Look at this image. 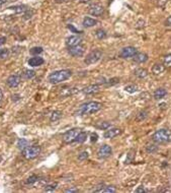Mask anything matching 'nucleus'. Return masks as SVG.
I'll return each mask as SVG.
<instances>
[{"label": "nucleus", "mask_w": 171, "mask_h": 193, "mask_svg": "<svg viewBox=\"0 0 171 193\" xmlns=\"http://www.w3.org/2000/svg\"><path fill=\"white\" fill-rule=\"evenodd\" d=\"M72 75V71L69 69H61L54 71L49 75L48 80L50 81V83L52 85H58V83L69 79Z\"/></svg>", "instance_id": "obj_1"}, {"label": "nucleus", "mask_w": 171, "mask_h": 193, "mask_svg": "<svg viewBox=\"0 0 171 193\" xmlns=\"http://www.w3.org/2000/svg\"><path fill=\"white\" fill-rule=\"evenodd\" d=\"M152 140L157 145H163L171 140V131L169 129H160L152 135Z\"/></svg>", "instance_id": "obj_2"}, {"label": "nucleus", "mask_w": 171, "mask_h": 193, "mask_svg": "<svg viewBox=\"0 0 171 193\" xmlns=\"http://www.w3.org/2000/svg\"><path fill=\"white\" fill-rule=\"evenodd\" d=\"M102 104L99 102H88L86 104L82 105L80 107V115H90V114L98 112L99 110H101Z\"/></svg>", "instance_id": "obj_3"}, {"label": "nucleus", "mask_w": 171, "mask_h": 193, "mask_svg": "<svg viewBox=\"0 0 171 193\" xmlns=\"http://www.w3.org/2000/svg\"><path fill=\"white\" fill-rule=\"evenodd\" d=\"M40 148L39 145H31L26 146V148L22 149V156L26 160H34L40 154Z\"/></svg>", "instance_id": "obj_4"}, {"label": "nucleus", "mask_w": 171, "mask_h": 193, "mask_svg": "<svg viewBox=\"0 0 171 193\" xmlns=\"http://www.w3.org/2000/svg\"><path fill=\"white\" fill-rule=\"evenodd\" d=\"M102 57V52L100 50H94L91 51L87 56L84 59V63L86 65H92L96 62H98Z\"/></svg>", "instance_id": "obj_5"}, {"label": "nucleus", "mask_w": 171, "mask_h": 193, "mask_svg": "<svg viewBox=\"0 0 171 193\" xmlns=\"http://www.w3.org/2000/svg\"><path fill=\"white\" fill-rule=\"evenodd\" d=\"M138 53L137 49L135 47H132V46H128V47H124L119 51L118 53V57L123 59H128V58H133L136 54Z\"/></svg>", "instance_id": "obj_6"}, {"label": "nucleus", "mask_w": 171, "mask_h": 193, "mask_svg": "<svg viewBox=\"0 0 171 193\" xmlns=\"http://www.w3.org/2000/svg\"><path fill=\"white\" fill-rule=\"evenodd\" d=\"M80 129L79 128H73L69 131H67L65 134L63 135V141L65 143H72L74 142L77 135L79 134Z\"/></svg>", "instance_id": "obj_7"}, {"label": "nucleus", "mask_w": 171, "mask_h": 193, "mask_svg": "<svg viewBox=\"0 0 171 193\" xmlns=\"http://www.w3.org/2000/svg\"><path fill=\"white\" fill-rule=\"evenodd\" d=\"M112 154V146L108 145H101L97 151V157L99 159H107L108 157H110Z\"/></svg>", "instance_id": "obj_8"}, {"label": "nucleus", "mask_w": 171, "mask_h": 193, "mask_svg": "<svg viewBox=\"0 0 171 193\" xmlns=\"http://www.w3.org/2000/svg\"><path fill=\"white\" fill-rule=\"evenodd\" d=\"M87 11L89 14L93 15V16H100L104 13V7L102 6L101 4L95 3V4H92L88 7Z\"/></svg>", "instance_id": "obj_9"}, {"label": "nucleus", "mask_w": 171, "mask_h": 193, "mask_svg": "<svg viewBox=\"0 0 171 193\" xmlns=\"http://www.w3.org/2000/svg\"><path fill=\"white\" fill-rule=\"evenodd\" d=\"M68 52H69L70 55H72L73 57H81L84 55V53H85V47L81 44H79L77 46H74V47H69Z\"/></svg>", "instance_id": "obj_10"}, {"label": "nucleus", "mask_w": 171, "mask_h": 193, "mask_svg": "<svg viewBox=\"0 0 171 193\" xmlns=\"http://www.w3.org/2000/svg\"><path fill=\"white\" fill-rule=\"evenodd\" d=\"M20 81H21V77L20 76V75L13 74V75H10V76L7 78L6 83H7V86H9V88L13 89V88H16V86H20Z\"/></svg>", "instance_id": "obj_11"}, {"label": "nucleus", "mask_w": 171, "mask_h": 193, "mask_svg": "<svg viewBox=\"0 0 171 193\" xmlns=\"http://www.w3.org/2000/svg\"><path fill=\"white\" fill-rule=\"evenodd\" d=\"M81 42H82V39H81V37L79 36H70L68 37L66 39V45L67 47H74V46H77L81 44Z\"/></svg>", "instance_id": "obj_12"}, {"label": "nucleus", "mask_w": 171, "mask_h": 193, "mask_svg": "<svg viewBox=\"0 0 171 193\" xmlns=\"http://www.w3.org/2000/svg\"><path fill=\"white\" fill-rule=\"evenodd\" d=\"M122 133V130L118 128H108L106 129V131L104 133V137L107 138V139H112L116 136H118Z\"/></svg>", "instance_id": "obj_13"}, {"label": "nucleus", "mask_w": 171, "mask_h": 193, "mask_svg": "<svg viewBox=\"0 0 171 193\" xmlns=\"http://www.w3.org/2000/svg\"><path fill=\"white\" fill-rule=\"evenodd\" d=\"M45 60L42 58V57H39V56H36V57H32L29 58L28 60V65L32 67H37V66H40V65L44 64Z\"/></svg>", "instance_id": "obj_14"}, {"label": "nucleus", "mask_w": 171, "mask_h": 193, "mask_svg": "<svg viewBox=\"0 0 171 193\" xmlns=\"http://www.w3.org/2000/svg\"><path fill=\"white\" fill-rule=\"evenodd\" d=\"M99 91V86L98 85H90L87 86L86 88H84L82 89V93L85 95H91V94H95Z\"/></svg>", "instance_id": "obj_15"}, {"label": "nucleus", "mask_w": 171, "mask_h": 193, "mask_svg": "<svg viewBox=\"0 0 171 193\" xmlns=\"http://www.w3.org/2000/svg\"><path fill=\"white\" fill-rule=\"evenodd\" d=\"M101 186V185H100ZM98 187L97 189L94 190V192H99V193H115L116 192V189L113 186H104L102 185V187Z\"/></svg>", "instance_id": "obj_16"}, {"label": "nucleus", "mask_w": 171, "mask_h": 193, "mask_svg": "<svg viewBox=\"0 0 171 193\" xmlns=\"http://www.w3.org/2000/svg\"><path fill=\"white\" fill-rule=\"evenodd\" d=\"M82 24H83V26H85V28H92V26L98 24V20H94V18H91V17H84Z\"/></svg>", "instance_id": "obj_17"}, {"label": "nucleus", "mask_w": 171, "mask_h": 193, "mask_svg": "<svg viewBox=\"0 0 171 193\" xmlns=\"http://www.w3.org/2000/svg\"><path fill=\"white\" fill-rule=\"evenodd\" d=\"M133 58L137 63H145L148 60V55L146 53H137Z\"/></svg>", "instance_id": "obj_18"}, {"label": "nucleus", "mask_w": 171, "mask_h": 193, "mask_svg": "<svg viewBox=\"0 0 171 193\" xmlns=\"http://www.w3.org/2000/svg\"><path fill=\"white\" fill-rule=\"evenodd\" d=\"M165 70V66L163 64H160V63H156L153 65V67H152V72H153V74L155 75H158V74H161V73H163Z\"/></svg>", "instance_id": "obj_19"}, {"label": "nucleus", "mask_w": 171, "mask_h": 193, "mask_svg": "<svg viewBox=\"0 0 171 193\" xmlns=\"http://www.w3.org/2000/svg\"><path fill=\"white\" fill-rule=\"evenodd\" d=\"M134 74H135V76H137L138 78H146L148 76V70L147 69H145V68H138V69H136L135 71H134Z\"/></svg>", "instance_id": "obj_20"}, {"label": "nucleus", "mask_w": 171, "mask_h": 193, "mask_svg": "<svg viewBox=\"0 0 171 193\" xmlns=\"http://www.w3.org/2000/svg\"><path fill=\"white\" fill-rule=\"evenodd\" d=\"M167 95V92H166V89H162V88H160V89H157L155 92H154V94H153V96H154V99H156V100H160V99H162V98H164L165 96Z\"/></svg>", "instance_id": "obj_21"}, {"label": "nucleus", "mask_w": 171, "mask_h": 193, "mask_svg": "<svg viewBox=\"0 0 171 193\" xmlns=\"http://www.w3.org/2000/svg\"><path fill=\"white\" fill-rule=\"evenodd\" d=\"M62 115H63V113H62L61 111H59V110L54 111V112H52V114H51V116H50L51 122H56V121L60 120Z\"/></svg>", "instance_id": "obj_22"}, {"label": "nucleus", "mask_w": 171, "mask_h": 193, "mask_svg": "<svg viewBox=\"0 0 171 193\" xmlns=\"http://www.w3.org/2000/svg\"><path fill=\"white\" fill-rule=\"evenodd\" d=\"M9 9L13 10L15 13H17V14H20V13H23L26 11L28 8H26V5H15V6H11L9 7Z\"/></svg>", "instance_id": "obj_23"}, {"label": "nucleus", "mask_w": 171, "mask_h": 193, "mask_svg": "<svg viewBox=\"0 0 171 193\" xmlns=\"http://www.w3.org/2000/svg\"><path fill=\"white\" fill-rule=\"evenodd\" d=\"M95 127L97 129H100V130H106L112 127V124L107 121H104V122H99L98 124H96Z\"/></svg>", "instance_id": "obj_24"}, {"label": "nucleus", "mask_w": 171, "mask_h": 193, "mask_svg": "<svg viewBox=\"0 0 171 193\" xmlns=\"http://www.w3.org/2000/svg\"><path fill=\"white\" fill-rule=\"evenodd\" d=\"M106 32H105V30L104 29H98L95 31V37L97 38L98 40H104L106 38Z\"/></svg>", "instance_id": "obj_25"}, {"label": "nucleus", "mask_w": 171, "mask_h": 193, "mask_svg": "<svg viewBox=\"0 0 171 193\" xmlns=\"http://www.w3.org/2000/svg\"><path fill=\"white\" fill-rule=\"evenodd\" d=\"M86 138H87V133L84 132V131H80L79 134H78L77 137H76L75 141H76V142H78V143H82V142H84V141L86 140Z\"/></svg>", "instance_id": "obj_26"}, {"label": "nucleus", "mask_w": 171, "mask_h": 193, "mask_svg": "<svg viewBox=\"0 0 171 193\" xmlns=\"http://www.w3.org/2000/svg\"><path fill=\"white\" fill-rule=\"evenodd\" d=\"M28 145H29L28 141L26 139H24V138H20L17 141V148L20 149H21V151L26 148V146H28Z\"/></svg>", "instance_id": "obj_27"}, {"label": "nucleus", "mask_w": 171, "mask_h": 193, "mask_svg": "<svg viewBox=\"0 0 171 193\" xmlns=\"http://www.w3.org/2000/svg\"><path fill=\"white\" fill-rule=\"evenodd\" d=\"M34 75H36L34 70H29V69L24 70V72L22 73V76L26 78V79H32V77H34Z\"/></svg>", "instance_id": "obj_28"}, {"label": "nucleus", "mask_w": 171, "mask_h": 193, "mask_svg": "<svg viewBox=\"0 0 171 193\" xmlns=\"http://www.w3.org/2000/svg\"><path fill=\"white\" fill-rule=\"evenodd\" d=\"M77 92H78V89H76L68 88V89H63V92L61 93V95L63 97H68V96H70V95H73V94L77 93Z\"/></svg>", "instance_id": "obj_29"}, {"label": "nucleus", "mask_w": 171, "mask_h": 193, "mask_svg": "<svg viewBox=\"0 0 171 193\" xmlns=\"http://www.w3.org/2000/svg\"><path fill=\"white\" fill-rule=\"evenodd\" d=\"M147 116H148L147 111H141V112H139L137 114L136 120H137V121H143V120H145V119L147 118Z\"/></svg>", "instance_id": "obj_30"}, {"label": "nucleus", "mask_w": 171, "mask_h": 193, "mask_svg": "<svg viewBox=\"0 0 171 193\" xmlns=\"http://www.w3.org/2000/svg\"><path fill=\"white\" fill-rule=\"evenodd\" d=\"M124 91L129 94H134L138 91V86L135 85H129V86H124Z\"/></svg>", "instance_id": "obj_31"}, {"label": "nucleus", "mask_w": 171, "mask_h": 193, "mask_svg": "<svg viewBox=\"0 0 171 193\" xmlns=\"http://www.w3.org/2000/svg\"><path fill=\"white\" fill-rule=\"evenodd\" d=\"M38 181H39V177H38L37 175H32L31 177H28V180L26 181V184H28V185H32V184H34Z\"/></svg>", "instance_id": "obj_32"}, {"label": "nucleus", "mask_w": 171, "mask_h": 193, "mask_svg": "<svg viewBox=\"0 0 171 193\" xmlns=\"http://www.w3.org/2000/svg\"><path fill=\"white\" fill-rule=\"evenodd\" d=\"M158 151V146L155 145H148L146 146V151L148 154H154Z\"/></svg>", "instance_id": "obj_33"}, {"label": "nucleus", "mask_w": 171, "mask_h": 193, "mask_svg": "<svg viewBox=\"0 0 171 193\" xmlns=\"http://www.w3.org/2000/svg\"><path fill=\"white\" fill-rule=\"evenodd\" d=\"M43 48L42 47H34L29 50V53L32 54V55H39V54L43 53Z\"/></svg>", "instance_id": "obj_34"}, {"label": "nucleus", "mask_w": 171, "mask_h": 193, "mask_svg": "<svg viewBox=\"0 0 171 193\" xmlns=\"http://www.w3.org/2000/svg\"><path fill=\"white\" fill-rule=\"evenodd\" d=\"M57 186H58V183H57V182L52 183V184H49V185H47L45 187V191L46 192H52L57 188Z\"/></svg>", "instance_id": "obj_35"}, {"label": "nucleus", "mask_w": 171, "mask_h": 193, "mask_svg": "<svg viewBox=\"0 0 171 193\" xmlns=\"http://www.w3.org/2000/svg\"><path fill=\"white\" fill-rule=\"evenodd\" d=\"M9 56V50L8 49H0V58L1 59H5Z\"/></svg>", "instance_id": "obj_36"}, {"label": "nucleus", "mask_w": 171, "mask_h": 193, "mask_svg": "<svg viewBox=\"0 0 171 193\" xmlns=\"http://www.w3.org/2000/svg\"><path fill=\"white\" fill-rule=\"evenodd\" d=\"M32 15H34V11L32 9H26L23 12V20H29V18H32Z\"/></svg>", "instance_id": "obj_37"}, {"label": "nucleus", "mask_w": 171, "mask_h": 193, "mask_svg": "<svg viewBox=\"0 0 171 193\" xmlns=\"http://www.w3.org/2000/svg\"><path fill=\"white\" fill-rule=\"evenodd\" d=\"M164 66L165 67H170L171 66V54H168V55L165 56L164 58Z\"/></svg>", "instance_id": "obj_38"}, {"label": "nucleus", "mask_w": 171, "mask_h": 193, "mask_svg": "<svg viewBox=\"0 0 171 193\" xmlns=\"http://www.w3.org/2000/svg\"><path fill=\"white\" fill-rule=\"evenodd\" d=\"M88 157H89V154L87 151H82V153L78 156V160H79V161H85V160L88 159Z\"/></svg>", "instance_id": "obj_39"}, {"label": "nucleus", "mask_w": 171, "mask_h": 193, "mask_svg": "<svg viewBox=\"0 0 171 193\" xmlns=\"http://www.w3.org/2000/svg\"><path fill=\"white\" fill-rule=\"evenodd\" d=\"M118 81H119V79H118V78H116V77H115V78H112V79H110V80H108V82H107V86H115V85H116V83H118Z\"/></svg>", "instance_id": "obj_40"}, {"label": "nucleus", "mask_w": 171, "mask_h": 193, "mask_svg": "<svg viewBox=\"0 0 171 193\" xmlns=\"http://www.w3.org/2000/svg\"><path fill=\"white\" fill-rule=\"evenodd\" d=\"M97 139H98V135H97L96 133H92V134H91V138H90L91 142H96Z\"/></svg>", "instance_id": "obj_41"}, {"label": "nucleus", "mask_w": 171, "mask_h": 193, "mask_svg": "<svg viewBox=\"0 0 171 193\" xmlns=\"http://www.w3.org/2000/svg\"><path fill=\"white\" fill-rule=\"evenodd\" d=\"M66 193H77L78 192V189L77 188H70V189H66L65 190Z\"/></svg>", "instance_id": "obj_42"}, {"label": "nucleus", "mask_w": 171, "mask_h": 193, "mask_svg": "<svg viewBox=\"0 0 171 193\" xmlns=\"http://www.w3.org/2000/svg\"><path fill=\"white\" fill-rule=\"evenodd\" d=\"M165 26H171V15L170 16H168V17L166 18V20H165Z\"/></svg>", "instance_id": "obj_43"}, {"label": "nucleus", "mask_w": 171, "mask_h": 193, "mask_svg": "<svg viewBox=\"0 0 171 193\" xmlns=\"http://www.w3.org/2000/svg\"><path fill=\"white\" fill-rule=\"evenodd\" d=\"M135 192L136 193H143V192H145V188H144L143 186H140L135 190Z\"/></svg>", "instance_id": "obj_44"}, {"label": "nucleus", "mask_w": 171, "mask_h": 193, "mask_svg": "<svg viewBox=\"0 0 171 193\" xmlns=\"http://www.w3.org/2000/svg\"><path fill=\"white\" fill-rule=\"evenodd\" d=\"M5 42H6V38H5V37H1V38H0V46L5 44Z\"/></svg>", "instance_id": "obj_45"}, {"label": "nucleus", "mask_w": 171, "mask_h": 193, "mask_svg": "<svg viewBox=\"0 0 171 193\" xmlns=\"http://www.w3.org/2000/svg\"><path fill=\"white\" fill-rule=\"evenodd\" d=\"M18 100H20V95H13V96H12V101H18Z\"/></svg>", "instance_id": "obj_46"}, {"label": "nucleus", "mask_w": 171, "mask_h": 193, "mask_svg": "<svg viewBox=\"0 0 171 193\" xmlns=\"http://www.w3.org/2000/svg\"><path fill=\"white\" fill-rule=\"evenodd\" d=\"M166 2H167V0H161V1L158 2V5H159V6H163V5L166 3Z\"/></svg>", "instance_id": "obj_47"}, {"label": "nucleus", "mask_w": 171, "mask_h": 193, "mask_svg": "<svg viewBox=\"0 0 171 193\" xmlns=\"http://www.w3.org/2000/svg\"><path fill=\"white\" fill-rule=\"evenodd\" d=\"M68 28H69L70 30H71V31H73V32H74V33H80V32H78V31H77V30H76L75 28H73V26H71V24H70V26H68Z\"/></svg>", "instance_id": "obj_48"}, {"label": "nucleus", "mask_w": 171, "mask_h": 193, "mask_svg": "<svg viewBox=\"0 0 171 193\" xmlns=\"http://www.w3.org/2000/svg\"><path fill=\"white\" fill-rule=\"evenodd\" d=\"M2 99H3V93H2L1 89H0V102L2 101Z\"/></svg>", "instance_id": "obj_49"}, {"label": "nucleus", "mask_w": 171, "mask_h": 193, "mask_svg": "<svg viewBox=\"0 0 171 193\" xmlns=\"http://www.w3.org/2000/svg\"><path fill=\"white\" fill-rule=\"evenodd\" d=\"M7 2V0H0V6L1 5H3V4H5Z\"/></svg>", "instance_id": "obj_50"}, {"label": "nucleus", "mask_w": 171, "mask_h": 193, "mask_svg": "<svg viewBox=\"0 0 171 193\" xmlns=\"http://www.w3.org/2000/svg\"><path fill=\"white\" fill-rule=\"evenodd\" d=\"M89 1H91V0H81L82 3H87V2H89Z\"/></svg>", "instance_id": "obj_51"}]
</instances>
